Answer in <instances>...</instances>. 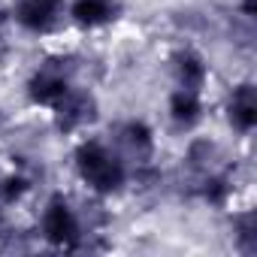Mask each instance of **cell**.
I'll list each match as a JSON object with an SVG mask.
<instances>
[{
	"label": "cell",
	"mask_w": 257,
	"mask_h": 257,
	"mask_svg": "<svg viewBox=\"0 0 257 257\" xmlns=\"http://www.w3.org/2000/svg\"><path fill=\"white\" fill-rule=\"evenodd\" d=\"M46 233H49V239H55V242L70 239V233H73V218H70L67 206H61V203L52 206V212L46 215Z\"/></svg>",
	"instance_id": "cell-2"
},
{
	"label": "cell",
	"mask_w": 257,
	"mask_h": 257,
	"mask_svg": "<svg viewBox=\"0 0 257 257\" xmlns=\"http://www.w3.org/2000/svg\"><path fill=\"white\" fill-rule=\"evenodd\" d=\"M179 73H182V82H185V88H188V91H194V88L203 82V64H200L194 55L182 58V67H179Z\"/></svg>",
	"instance_id": "cell-6"
},
{
	"label": "cell",
	"mask_w": 257,
	"mask_h": 257,
	"mask_svg": "<svg viewBox=\"0 0 257 257\" xmlns=\"http://www.w3.org/2000/svg\"><path fill=\"white\" fill-rule=\"evenodd\" d=\"M61 94H64V82H58V79H43V82H37V97H40V100L61 97Z\"/></svg>",
	"instance_id": "cell-8"
},
{
	"label": "cell",
	"mask_w": 257,
	"mask_h": 257,
	"mask_svg": "<svg viewBox=\"0 0 257 257\" xmlns=\"http://www.w3.org/2000/svg\"><path fill=\"white\" fill-rule=\"evenodd\" d=\"M173 112H176V118L179 121H191L194 115H197V100H194V91H182V94H176V100H173Z\"/></svg>",
	"instance_id": "cell-7"
},
{
	"label": "cell",
	"mask_w": 257,
	"mask_h": 257,
	"mask_svg": "<svg viewBox=\"0 0 257 257\" xmlns=\"http://www.w3.org/2000/svg\"><path fill=\"white\" fill-rule=\"evenodd\" d=\"M52 16H55V0H25L22 4V22L31 28L49 25Z\"/></svg>",
	"instance_id": "cell-3"
},
{
	"label": "cell",
	"mask_w": 257,
	"mask_h": 257,
	"mask_svg": "<svg viewBox=\"0 0 257 257\" xmlns=\"http://www.w3.org/2000/svg\"><path fill=\"white\" fill-rule=\"evenodd\" d=\"M82 173L97 185V188H115L118 182H121V170H118V164L100 149V146H88V149H82Z\"/></svg>",
	"instance_id": "cell-1"
},
{
	"label": "cell",
	"mask_w": 257,
	"mask_h": 257,
	"mask_svg": "<svg viewBox=\"0 0 257 257\" xmlns=\"http://www.w3.org/2000/svg\"><path fill=\"white\" fill-rule=\"evenodd\" d=\"M254 91L245 85V88H239L236 91V97H233V106H230V112H233V118H236V124L239 127H251L254 124Z\"/></svg>",
	"instance_id": "cell-4"
},
{
	"label": "cell",
	"mask_w": 257,
	"mask_h": 257,
	"mask_svg": "<svg viewBox=\"0 0 257 257\" xmlns=\"http://www.w3.org/2000/svg\"><path fill=\"white\" fill-rule=\"evenodd\" d=\"M76 16L82 22H100L109 16V7H106V0H79L76 4Z\"/></svg>",
	"instance_id": "cell-5"
}]
</instances>
